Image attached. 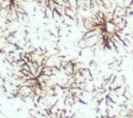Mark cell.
<instances>
[{"instance_id":"cell-1","label":"cell","mask_w":133,"mask_h":118,"mask_svg":"<svg viewBox=\"0 0 133 118\" xmlns=\"http://www.w3.org/2000/svg\"><path fill=\"white\" fill-rule=\"evenodd\" d=\"M78 46L80 47V48H82V49L86 48V47L87 46V40L82 38L81 39H80L78 42Z\"/></svg>"}]
</instances>
